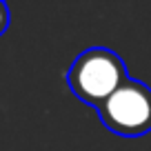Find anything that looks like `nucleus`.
<instances>
[{"label": "nucleus", "mask_w": 151, "mask_h": 151, "mask_svg": "<svg viewBox=\"0 0 151 151\" xmlns=\"http://www.w3.org/2000/svg\"><path fill=\"white\" fill-rule=\"evenodd\" d=\"M127 78L124 60L104 47H91L78 53L67 71V85L71 93L93 109H98Z\"/></svg>", "instance_id": "nucleus-1"}, {"label": "nucleus", "mask_w": 151, "mask_h": 151, "mask_svg": "<svg viewBox=\"0 0 151 151\" xmlns=\"http://www.w3.org/2000/svg\"><path fill=\"white\" fill-rule=\"evenodd\" d=\"M96 111L109 131L124 138L145 136L151 131V89L127 78Z\"/></svg>", "instance_id": "nucleus-2"}, {"label": "nucleus", "mask_w": 151, "mask_h": 151, "mask_svg": "<svg viewBox=\"0 0 151 151\" xmlns=\"http://www.w3.org/2000/svg\"><path fill=\"white\" fill-rule=\"evenodd\" d=\"M9 22H11V14H9V7L5 2H0V36L9 29Z\"/></svg>", "instance_id": "nucleus-3"}]
</instances>
